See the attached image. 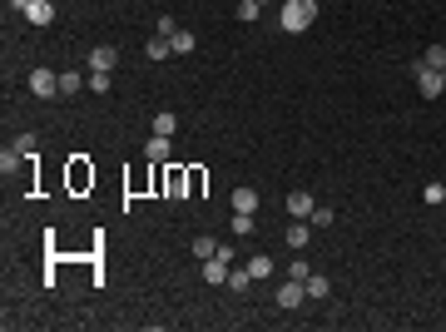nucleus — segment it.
<instances>
[{"label": "nucleus", "instance_id": "obj_1", "mask_svg": "<svg viewBox=\"0 0 446 332\" xmlns=\"http://www.w3.org/2000/svg\"><path fill=\"white\" fill-rule=\"evenodd\" d=\"M317 20V0H283V30L297 35V30H308Z\"/></svg>", "mask_w": 446, "mask_h": 332}, {"label": "nucleus", "instance_id": "obj_2", "mask_svg": "<svg viewBox=\"0 0 446 332\" xmlns=\"http://www.w3.org/2000/svg\"><path fill=\"white\" fill-rule=\"evenodd\" d=\"M412 79H417V90L427 94V99L446 94V70H432L427 60H417V65H412Z\"/></svg>", "mask_w": 446, "mask_h": 332}, {"label": "nucleus", "instance_id": "obj_3", "mask_svg": "<svg viewBox=\"0 0 446 332\" xmlns=\"http://www.w3.org/2000/svg\"><path fill=\"white\" fill-rule=\"evenodd\" d=\"M10 5L25 15L30 25H50V20H55V5H50V0H10Z\"/></svg>", "mask_w": 446, "mask_h": 332}, {"label": "nucleus", "instance_id": "obj_4", "mask_svg": "<svg viewBox=\"0 0 446 332\" xmlns=\"http://www.w3.org/2000/svg\"><path fill=\"white\" fill-rule=\"evenodd\" d=\"M30 94H35V99H55V94H60V75L35 70V75H30Z\"/></svg>", "mask_w": 446, "mask_h": 332}, {"label": "nucleus", "instance_id": "obj_5", "mask_svg": "<svg viewBox=\"0 0 446 332\" xmlns=\"http://www.w3.org/2000/svg\"><path fill=\"white\" fill-rule=\"evenodd\" d=\"M303 298H308V288H303V283H297V278H288V283L278 288V307H288V313H293V307H297V303H303Z\"/></svg>", "mask_w": 446, "mask_h": 332}, {"label": "nucleus", "instance_id": "obj_6", "mask_svg": "<svg viewBox=\"0 0 446 332\" xmlns=\"http://www.w3.org/2000/svg\"><path fill=\"white\" fill-rule=\"evenodd\" d=\"M114 60H119L114 45H95V50H90V70H114Z\"/></svg>", "mask_w": 446, "mask_h": 332}, {"label": "nucleus", "instance_id": "obj_7", "mask_svg": "<svg viewBox=\"0 0 446 332\" xmlns=\"http://www.w3.org/2000/svg\"><path fill=\"white\" fill-rule=\"evenodd\" d=\"M312 209H317V203H312V194H303V189H297V194H288V214H293V218H308Z\"/></svg>", "mask_w": 446, "mask_h": 332}, {"label": "nucleus", "instance_id": "obj_8", "mask_svg": "<svg viewBox=\"0 0 446 332\" xmlns=\"http://www.w3.org/2000/svg\"><path fill=\"white\" fill-rule=\"evenodd\" d=\"M228 273H233V263H223V258H203V278H208V283H228Z\"/></svg>", "mask_w": 446, "mask_h": 332}, {"label": "nucleus", "instance_id": "obj_9", "mask_svg": "<svg viewBox=\"0 0 446 332\" xmlns=\"http://www.w3.org/2000/svg\"><path fill=\"white\" fill-rule=\"evenodd\" d=\"M233 214H258V194H253V189H233Z\"/></svg>", "mask_w": 446, "mask_h": 332}, {"label": "nucleus", "instance_id": "obj_10", "mask_svg": "<svg viewBox=\"0 0 446 332\" xmlns=\"http://www.w3.org/2000/svg\"><path fill=\"white\" fill-rule=\"evenodd\" d=\"M308 243H312V223L303 218V223H293V228H288V248H308Z\"/></svg>", "mask_w": 446, "mask_h": 332}, {"label": "nucleus", "instance_id": "obj_11", "mask_svg": "<svg viewBox=\"0 0 446 332\" xmlns=\"http://www.w3.org/2000/svg\"><path fill=\"white\" fill-rule=\"evenodd\" d=\"M144 55H149V60H169V55H174V40H169V35L149 40V45H144Z\"/></svg>", "mask_w": 446, "mask_h": 332}, {"label": "nucleus", "instance_id": "obj_12", "mask_svg": "<svg viewBox=\"0 0 446 332\" xmlns=\"http://www.w3.org/2000/svg\"><path fill=\"white\" fill-rule=\"evenodd\" d=\"M84 85H90V79H84L79 70H65V75H60V94H79Z\"/></svg>", "mask_w": 446, "mask_h": 332}, {"label": "nucleus", "instance_id": "obj_13", "mask_svg": "<svg viewBox=\"0 0 446 332\" xmlns=\"http://www.w3.org/2000/svg\"><path fill=\"white\" fill-rule=\"evenodd\" d=\"M144 159H154V164H164V159H169V139H164V134H154V139L144 144Z\"/></svg>", "mask_w": 446, "mask_h": 332}, {"label": "nucleus", "instance_id": "obj_14", "mask_svg": "<svg viewBox=\"0 0 446 332\" xmlns=\"http://www.w3.org/2000/svg\"><path fill=\"white\" fill-rule=\"evenodd\" d=\"M248 273H253V283L268 278V273H273V258H268V253H253V258H248Z\"/></svg>", "mask_w": 446, "mask_h": 332}, {"label": "nucleus", "instance_id": "obj_15", "mask_svg": "<svg viewBox=\"0 0 446 332\" xmlns=\"http://www.w3.org/2000/svg\"><path fill=\"white\" fill-rule=\"evenodd\" d=\"M228 288H233V293H248V288H253V273H248V268H233V273H228Z\"/></svg>", "mask_w": 446, "mask_h": 332}, {"label": "nucleus", "instance_id": "obj_16", "mask_svg": "<svg viewBox=\"0 0 446 332\" xmlns=\"http://www.w3.org/2000/svg\"><path fill=\"white\" fill-rule=\"evenodd\" d=\"M110 85H114L110 70H90V94H110Z\"/></svg>", "mask_w": 446, "mask_h": 332}, {"label": "nucleus", "instance_id": "obj_17", "mask_svg": "<svg viewBox=\"0 0 446 332\" xmlns=\"http://www.w3.org/2000/svg\"><path fill=\"white\" fill-rule=\"evenodd\" d=\"M174 129H179V119L169 114V110H164V114H154V134H164V139H174Z\"/></svg>", "mask_w": 446, "mask_h": 332}, {"label": "nucleus", "instance_id": "obj_18", "mask_svg": "<svg viewBox=\"0 0 446 332\" xmlns=\"http://www.w3.org/2000/svg\"><path fill=\"white\" fill-rule=\"evenodd\" d=\"M233 238H253V214H233Z\"/></svg>", "mask_w": 446, "mask_h": 332}, {"label": "nucleus", "instance_id": "obj_19", "mask_svg": "<svg viewBox=\"0 0 446 332\" xmlns=\"http://www.w3.org/2000/svg\"><path fill=\"white\" fill-rule=\"evenodd\" d=\"M169 40H174V55H188V50H194V45H199V40H194V35H188V30H174V35H169Z\"/></svg>", "mask_w": 446, "mask_h": 332}, {"label": "nucleus", "instance_id": "obj_20", "mask_svg": "<svg viewBox=\"0 0 446 332\" xmlns=\"http://www.w3.org/2000/svg\"><path fill=\"white\" fill-rule=\"evenodd\" d=\"M258 0H238V20H243V25H253V20H258Z\"/></svg>", "mask_w": 446, "mask_h": 332}, {"label": "nucleus", "instance_id": "obj_21", "mask_svg": "<svg viewBox=\"0 0 446 332\" xmlns=\"http://www.w3.org/2000/svg\"><path fill=\"white\" fill-rule=\"evenodd\" d=\"M194 253H199V258H214V253H219V238H208V233L194 238Z\"/></svg>", "mask_w": 446, "mask_h": 332}, {"label": "nucleus", "instance_id": "obj_22", "mask_svg": "<svg viewBox=\"0 0 446 332\" xmlns=\"http://www.w3.org/2000/svg\"><path fill=\"white\" fill-rule=\"evenodd\" d=\"M303 288H308V298H327V293H332L327 278H312V273H308V283H303Z\"/></svg>", "mask_w": 446, "mask_h": 332}, {"label": "nucleus", "instance_id": "obj_23", "mask_svg": "<svg viewBox=\"0 0 446 332\" xmlns=\"http://www.w3.org/2000/svg\"><path fill=\"white\" fill-rule=\"evenodd\" d=\"M332 218H337V214H332V209H323V203H317V209L308 214V223H312V228H327Z\"/></svg>", "mask_w": 446, "mask_h": 332}, {"label": "nucleus", "instance_id": "obj_24", "mask_svg": "<svg viewBox=\"0 0 446 332\" xmlns=\"http://www.w3.org/2000/svg\"><path fill=\"white\" fill-rule=\"evenodd\" d=\"M421 60H427V65H432V70H446V45H432V50H427V55H421Z\"/></svg>", "mask_w": 446, "mask_h": 332}, {"label": "nucleus", "instance_id": "obj_25", "mask_svg": "<svg viewBox=\"0 0 446 332\" xmlns=\"http://www.w3.org/2000/svg\"><path fill=\"white\" fill-rule=\"evenodd\" d=\"M35 144H40V139H35V134H20V139H15V144H10V149H15V154H20V159H25V154H35Z\"/></svg>", "mask_w": 446, "mask_h": 332}, {"label": "nucleus", "instance_id": "obj_26", "mask_svg": "<svg viewBox=\"0 0 446 332\" xmlns=\"http://www.w3.org/2000/svg\"><path fill=\"white\" fill-rule=\"evenodd\" d=\"M421 203H446V189L441 183H427V189H421Z\"/></svg>", "mask_w": 446, "mask_h": 332}, {"label": "nucleus", "instance_id": "obj_27", "mask_svg": "<svg viewBox=\"0 0 446 332\" xmlns=\"http://www.w3.org/2000/svg\"><path fill=\"white\" fill-rule=\"evenodd\" d=\"M308 273H312V268H308L303 258H293V263H288V278H297V283H308Z\"/></svg>", "mask_w": 446, "mask_h": 332}, {"label": "nucleus", "instance_id": "obj_28", "mask_svg": "<svg viewBox=\"0 0 446 332\" xmlns=\"http://www.w3.org/2000/svg\"><path fill=\"white\" fill-rule=\"evenodd\" d=\"M179 194H184V174L174 169V174H169V199H179Z\"/></svg>", "mask_w": 446, "mask_h": 332}, {"label": "nucleus", "instance_id": "obj_29", "mask_svg": "<svg viewBox=\"0 0 446 332\" xmlns=\"http://www.w3.org/2000/svg\"><path fill=\"white\" fill-rule=\"evenodd\" d=\"M258 5H263V0H258Z\"/></svg>", "mask_w": 446, "mask_h": 332}]
</instances>
